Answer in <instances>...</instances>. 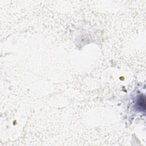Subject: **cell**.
I'll return each mask as SVG.
<instances>
[{
	"label": "cell",
	"mask_w": 146,
	"mask_h": 146,
	"mask_svg": "<svg viewBox=\"0 0 146 146\" xmlns=\"http://www.w3.org/2000/svg\"><path fill=\"white\" fill-rule=\"evenodd\" d=\"M136 108L140 111H145V99L144 95H140L136 102Z\"/></svg>",
	"instance_id": "cell-1"
}]
</instances>
